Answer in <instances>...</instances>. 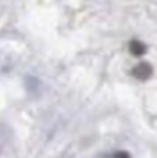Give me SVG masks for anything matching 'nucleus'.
<instances>
[{"label": "nucleus", "mask_w": 157, "mask_h": 158, "mask_svg": "<svg viewBox=\"0 0 157 158\" xmlns=\"http://www.w3.org/2000/svg\"><path fill=\"white\" fill-rule=\"evenodd\" d=\"M147 52L146 44L142 43L141 40H132L129 42V53L135 57H141Z\"/></svg>", "instance_id": "f03ea898"}, {"label": "nucleus", "mask_w": 157, "mask_h": 158, "mask_svg": "<svg viewBox=\"0 0 157 158\" xmlns=\"http://www.w3.org/2000/svg\"><path fill=\"white\" fill-rule=\"evenodd\" d=\"M113 158H131V156L127 151H117L116 154H113Z\"/></svg>", "instance_id": "7ed1b4c3"}, {"label": "nucleus", "mask_w": 157, "mask_h": 158, "mask_svg": "<svg viewBox=\"0 0 157 158\" xmlns=\"http://www.w3.org/2000/svg\"><path fill=\"white\" fill-rule=\"evenodd\" d=\"M131 74L134 75V78L139 79V81H147V79L153 75V67L150 65L149 63L143 61V63L136 64L132 68Z\"/></svg>", "instance_id": "f257e3e1"}]
</instances>
